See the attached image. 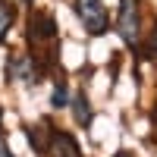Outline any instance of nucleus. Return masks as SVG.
I'll return each instance as SVG.
<instances>
[{"label":"nucleus","instance_id":"3","mask_svg":"<svg viewBox=\"0 0 157 157\" xmlns=\"http://www.w3.org/2000/svg\"><path fill=\"white\" fill-rule=\"evenodd\" d=\"M50 157H82V151H78V141L69 135V132H60V129H50L47 135V148Z\"/></svg>","mask_w":157,"mask_h":157},{"label":"nucleus","instance_id":"2","mask_svg":"<svg viewBox=\"0 0 157 157\" xmlns=\"http://www.w3.org/2000/svg\"><path fill=\"white\" fill-rule=\"evenodd\" d=\"M116 32H120V38H123L129 47L138 44V0H120Z\"/></svg>","mask_w":157,"mask_h":157},{"label":"nucleus","instance_id":"9","mask_svg":"<svg viewBox=\"0 0 157 157\" xmlns=\"http://www.w3.org/2000/svg\"><path fill=\"white\" fill-rule=\"evenodd\" d=\"M151 57L157 60V25H154V32H151Z\"/></svg>","mask_w":157,"mask_h":157},{"label":"nucleus","instance_id":"5","mask_svg":"<svg viewBox=\"0 0 157 157\" xmlns=\"http://www.w3.org/2000/svg\"><path fill=\"white\" fill-rule=\"evenodd\" d=\"M69 104H72L75 123L82 126V129H88V126H91V104H88V98H85V91H75V94L69 98Z\"/></svg>","mask_w":157,"mask_h":157},{"label":"nucleus","instance_id":"8","mask_svg":"<svg viewBox=\"0 0 157 157\" xmlns=\"http://www.w3.org/2000/svg\"><path fill=\"white\" fill-rule=\"evenodd\" d=\"M0 157H16L10 151V145H6V138H3V132H0Z\"/></svg>","mask_w":157,"mask_h":157},{"label":"nucleus","instance_id":"11","mask_svg":"<svg viewBox=\"0 0 157 157\" xmlns=\"http://www.w3.org/2000/svg\"><path fill=\"white\" fill-rule=\"evenodd\" d=\"M0 116H3V113H0Z\"/></svg>","mask_w":157,"mask_h":157},{"label":"nucleus","instance_id":"10","mask_svg":"<svg viewBox=\"0 0 157 157\" xmlns=\"http://www.w3.org/2000/svg\"><path fill=\"white\" fill-rule=\"evenodd\" d=\"M113 157H135V154H132V151H116Z\"/></svg>","mask_w":157,"mask_h":157},{"label":"nucleus","instance_id":"6","mask_svg":"<svg viewBox=\"0 0 157 157\" xmlns=\"http://www.w3.org/2000/svg\"><path fill=\"white\" fill-rule=\"evenodd\" d=\"M13 6L6 3V0H0V44H3V38H6V32H10V25H13Z\"/></svg>","mask_w":157,"mask_h":157},{"label":"nucleus","instance_id":"7","mask_svg":"<svg viewBox=\"0 0 157 157\" xmlns=\"http://www.w3.org/2000/svg\"><path fill=\"white\" fill-rule=\"evenodd\" d=\"M66 104H69V88L63 85V82H57V85H54V94H50V107H54V110H63Z\"/></svg>","mask_w":157,"mask_h":157},{"label":"nucleus","instance_id":"4","mask_svg":"<svg viewBox=\"0 0 157 157\" xmlns=\"http://www.w3.org/2000/svg\"><path fill=\"white\" fill-rule=\"evenodd\" d=\"M35 66H38V63H35L29 54H25V57H16V60L6 66V78H10V82H22V85H35L38 78H41V72H38Z\"/></svg>","mask_w":157,"mask_h":157},{"label":"nucleus","instance_id":"1","mask_svg":"<svg viewBox=\"0 0 157 157\" xmlns=\"http://www.w3.org/2000/svg\"><path fill=\"white\" fill-rule=\"evenodd\" d=\"M75 16L85 25V32L94 35V38L104 35L107 25H110V16H107V10H104V0H75Z\"/></svg>","mask_w":157,"mask_h":157}]
</instances>
